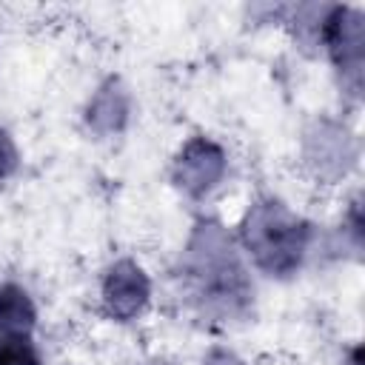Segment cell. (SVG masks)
<instances>
[{
  "mask_svg": "<svg viewBox=\"0 0 365 365\" xmlns=\"http://www.w3.org/2000/svg\"><path fill=\"white\" fill-rule=\"evenodd\" d=\"M185 305L208 322H242L254 311V282L234 237L217 220L194 222L177 265Z\"/></svg>",
  "mask_w": 365,
  "mask_h": 365,
  "instance_id": "obj_1",
  "label": "cell"
},
{
  "mask_svg": "<svg viewBox=\"0 0 365 365\" xmlns=\"http://www.w3.org/2000/svg\"><path fill=\"white\" fill-rule=\"evenodd\" d=\"M314 228L288 202L277 197H259L240 220V242L251 262L274 279L294 277L311 248Z\"/></svg>",
  "mask_w": 365,
  "mask_h": 365,
  "instance_id": "obj_2",
  "label": "cell"
},
{
  "mask_svg": "<svg viewBox=\"0 0 365 365\" xmlns=\"http://www.w3.org/2000/svg\"><path fill=\"white\" fill-rule=\"evenodd\" d=\"M319 43L342 77V86L356 97L365 66V14L354 6H328L319 23Z\"/></svg>",
  "mask_w": 365,
  "mask_h": 365,
  "instance_id": "obj_3",
  "label": "cell"
},
{
  "mask_svg": "<svg viewBox=\"0 0 365 365\" xmlns=\"http://www.w3.org/2000/svg\"><path fill=\"white\" fill-rule=\"evenodd\" d=\"M228 171V154L225 148L211 140V137H191L180 145L174 163H171V180L174 185L191 197V200H202L208 197L225 177Z\"/></svg>",
  "mask_w": 365,
  "mask_h": 365,
  "instance_id": "obj_4",
  "label": "cell"
},
{
  "mask_svg": "<svg viewBox=\"0 0 365 365\" xmlns=\"http://www.w3.org/2000/svg\"><path fill=\"white\" fill-rule=\"evenodd\" d=\"M100 299H103V311L114 322H131L151 302V277L131 257L114 259L103 274Z\"/></svg>",
  "mask_w": 365,
  "mask_h": 365,
  "instance_id": "obj_5",
  "label": "cell"
},
{
  "mask_svg": "<svg viewBox=\"0 0 365 365\" xmlns=\"http://www.w3.org/2000/svg\"><path fill=\"white\" fill-rule=\"evenodd\" d=\"M302 160L314 171V177L325 182H336L356 163V143L334 120H317L302 137Z\"/></svg>",
  "mask_w": 365,
  "mask_h": 365,
  "instance_id": "obj_6",
  "label": "cell"
},
{
  "mask_svg": "<svg viewBox=\"0 0 365 365\" xmlns=\"http://www.w3.org/2000/svg\"><path fill=\"white\" fill-rule=\"evenodd\" d=\"M128 120H131V94H128V88L117 77L103 80L86 103V111H83L86 128L94 137H114V134L125 131Z\"/></svg>",
  "mask_w": 365,
  "mask_h": 365,
  "instance_id": "obj_7",
  "label": "cell"
},
{
  "mask_svg": "<svg viewBox=\"0 0 365 365\" xmlns=\"http://www.w3.org/2000/svg\"><path fill=\"white\" fill-rule=\"evenodd\" d=\"M37 325V305L17 282H0V336H31Z\"/></svg>",
  "mask_w": 365,
  "mask_h": 365,
  "instance_id": "obj_8",
  "label": "cell"
},
{
  "mask_svg": "<svg viewBox=\"0 0 365 365\" xmlns=\"http://www.w3.org/2000/svg\"><path fill=\"white\" fill-rule=\"evenodd\" d=\"M0 365H43L31 336H0Z\"/></svg>",
  "mask_w": 365,
  "mask_h": 365,
  "instance_id": "obj_9",
  "label": "cell"
},
{
  "mask_svg": "<svg viewBox=\"0 0 365 365\" xmlns=\"http://www.w3.org/2000/svg\"><path fill=\"white\" fill-rule=\"evenodd\" d=\"M20 165V151H17V143L14 137L0 125V182L9 180Z\"/></svg>",
  "mask_w": 365,
  "mask_h": 365,
  "instance_id": "obj_10",
  "label": "cell"
},
{
  "mask_svg": "<svg viewBox=\"0 0 365 365\" xmlns=\"http://www.w3.org/2000/svg\"><path fill=\"white\" fill-rule=\"evenodd\" d=\"M202 365H245V362H242L234 351H228V348H211V351L205 354Z\"/></svg>",
  "mask_w": 365,
  "mask_h": 365,
  "instance_id": "obj_11",
  "label": "cell"
},
{
  "mask_svg": "<svg viewBox=\"0 0 365 365\" xmlns=\"http://www.w3.org/2000/svg\"><path fill=\"white\" fill-rule=\"evenodd\" d=\"M140 365H171L168 359H148V362H140Z\"/></svg>",
  "mask_w": 365,
  "mask_h": 365,
  "instance_id": "obj_12",
  "label": "cell"
}]
</instances>
